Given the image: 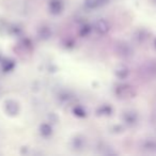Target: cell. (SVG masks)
I'll return each instance as SVG.
<instances>
[{
  "label": "cell",
  "instance_id": "cell-1",
  "mask_svg": "<svg viewBox=\"0 0 156 156\" xmlns=\"http://www.w3.org/2000/svg\"><path fill=\"white\" fill-rule=\"evenodd\" d=\"M105 0H86V3L89 8H98L101 5Z\"/></svg>",
  "mask_w": 156,
  "mask_h": 156
}]
</instances>
